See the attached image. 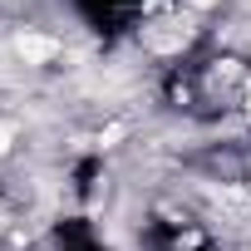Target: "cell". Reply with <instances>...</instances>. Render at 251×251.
<instances>
[{
	"mask_svg": "<svg viewBox=\"0 0 251 251\" xmlns=\"http://www.w3.org/2000/svg\"><path fill=\"white\" fill-rule=\"evenodd\" d=\"M177 5H182L187 15H197V20H202V15H212V10H222L226 0H177Z\"/></svg>",
	"mask_w": 251,
	"mask_h": 251,
	"instance_id": "cell-1",
	"label": "cell"
}]
</instances>
